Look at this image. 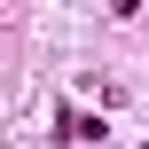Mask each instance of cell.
Instances as JSON below:
<instances>
[{
  "mask_svg": "<svg viewBox=\"0 0 149 149\" xmlns=\"http://www.w3.org/2000/svg\"><path fill=\"white\" fill-rule=\"evenodd\" d=\"M141 149H149V141H141Z\"/></svg>",
  "mask_w": 149,
  "mask_h": 149,
  "instance_id": "6da1fadb",
  "label": "cell"
}]
</instances>
